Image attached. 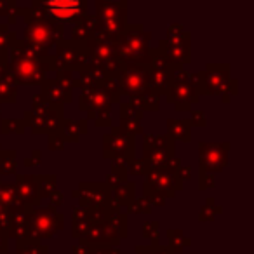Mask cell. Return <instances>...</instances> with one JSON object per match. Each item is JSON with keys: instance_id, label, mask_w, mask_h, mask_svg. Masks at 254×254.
I'll use <instances>...</instances> for the list:
<instances>
[{"instance_id": "ac0fdd59", "label": "cell", "mask_w": 254, "mask_h": 254, "mask_svg": "<svg viewBox=\"0 0 254 254\" xmlns=\"http://www.w3.org/2000/svg\"><path fill=\"white\" fill-rule=\"evenodd\" d=\"M78 190V200L82 209H91V211H101L112 205L110 202V190L105 183H82Z\"/></svg>"}, {"instance_id": "d6a6232c", "label": "cell", "mask_w": 254, "mask_h": 254, "mask_svg": "<svg viewBox=\"0 0 254 254\" xmlns=\"http://www.w3.org/2000/svg\"><path fill=\"white\" fill-rule=\"evenodd\" d=\"M18 159L14 150H0V174H14Z\"/></svg>"}, {"instance_id": "f907efd6", "label": "cell", "mask_w": 254, "mask_h": 254, "mask_svg": "<svg viewBox=\"0 0 254 254\" xmlns=\"http://www.w3.org/2000/svg\"><path fill=\"white\" fill-rule=\"evenodd\" d=\"M94 254H124L117 247H96Z\"/></svg>"}, {"instance_id": "b9f144b4", "label": "cell", "mask_w": 254, "mask_h": 254, "mask_svg": "<svg viewBox=\"0 0 254 254\" xmlns=\"http://www.w3.org/2000/svg\"><path fill=\"white\" fill-rule=\"evenodd\" d=\"M191 126H197V127H205L207 126V119H205L204 112L202 110H193L191 112V119H190Z\"/></svg>"}, {"instance_id": "f6af8a7d", "label": "cell", "mask_w": 254, "mask_h": 254, "mask_svg": "<svg viewBox=\"0 0 254 254\" xmlns=\"http://www.w3.org/2000/svg\"><path fill=\"white\" fill-rule=\"evenodd\" d=\"M176 178H178V181L183 185V181H187L191 178V167L190 166H180L176 171Z\"/></svg>"}, {"instance_id": "3957f363", "label": "cell", "mask_w": 254, "mask_h": 254, "mask_svg": "<svg viewBox=\"0 0 254 254\" xmlns=\"http://www.w3.org/2000/svg\"><path fill=\"white\" fill-rule=\"evenodd\" d=\"M150 40L152 33L146 32L143 25H127L115 40L117 56L126 64H148Z\"/></svg>"}, {"instance_id": "f546056e", "label": "cell", "mask_w": 254, "mask_h": 254, "mask_svg": "<svg viewBox=\"0 0 254 254\" xmlns=\"http://www.w3.org/2000/svg\"><path fill=\"white\" fill-rule=\"evenodd\" d=\"M0 205L9 209V211H16V209L23 207L18 200L14 183H2V188H0Z\"/></svg>"}, {"instance_id": "7bdbcfd3", "label": "cell", "mask_w": 254, "mask_h": 254, "mask_svg": "<svg viewBox=\"0 0 254 254\" xmlns=\"http://www.w3.org/2000/svg\"><path fill=\"white\" fill-rule=\"evenodd\" d=\"M185 33H187V30L180 23H174V25H169V28H167V39H176V37H181Z\"/></svg>"}, {"instance_id": "e575fe53", "label": "cell", "mask_w": 254, "mask_h": 254, "mask_svg": "<svg viewBox=\"0 0 254 254\" xmlns=\"http://www.w3.org/2000/svg\"><path fill=\"white\" fill-rule=\"evenodd\" d=\"M14 39H18V37H16L14 32L9 30L7 23H0V58L7 60V47Z\"/></svg>"}, {"instance_id": "11a10c76", "label": "cell", "mask_w": 254, "mask_h": 254, "mask_svg": "<svg viewBox=\"0 0 254 254\" xmlns=\"http://www.w3.org/2000/svg\"><path fill=\"white\" fill-rule=\"evenodd\" d=\"M0 188H2V181H0Z\"/></svg>"}, {"instance_id": "1f68e13d", "label": "cell", "mask_w": 254, "mask_h": 254, "mask_svg": "<svg viewBox=\"0 0 254 254\" xmlns=\"http://www.w3.org/2000/svg\"><path fill=\"white\" fill-rule=\"evenodd\" d=\"M166 237L169 240V249L174 254H180L185 251V247L191 246V240L188 237H185V233L181 230H166Z\"/></svg>"}, {"instance_id": "7c38bea8", "label": "cell", "mask_w": 254, "mask_h": 254, "mask_svg": "<svg viewBox=\"0 0 254 254\" xmlns=\"http://www.w3.org/2000/svg\"><path fill=\"white\" fill-rule=\"evenodd\" d=\"M78 105H80L82 112H87V119L94 120V124L98 127L112 126L110 108H112L113 103L99 87L82 92V96L78 98Z\"/></svg>"}, {"instance_id": "ba28073f", "label": "cell", "mask_w": 254, "mask_h": 254, "mask_svg": "<svg viewBox=\"0 0 254 254\" xmlns=\"http://www.w3.org/2000/svg\"><path fill=\"white\" fill-rule=\"evenodd\" d=\"M64 228V214L58 209L32 207L28 211V239H51Z\"/></svg>"}, {"instance_id": "c3c4849f", "label": "cell", "mask_w": 254, "mask_h": 254, "mask_svg": "<svg viewBox=\"0 0 254 254\" xmlns=\"http://www.w3.org/2000/svg\"><path fill=\"white\" fill-rule=\"evenodd\" d=\"M40 162H42V153H40L39 150H35V152L32 153V157H26V159L23 160V164H25L26 167H30V166H39Z\"/></svg>"}, {"instance_id": "60d3db41", "label": "cell", "mask_w": 254, "mask_h": 254, "mask_svg": "<svg viewBox=\"0 0 254 254\" xmlns=\"http://www.w3.org/2000/svg\"><path fill=\"white\" fill-rule=\"evenodd\" d=\"M216 185L214 173H209V171H200V183H198V190H207Z\"/></svg>"}, {"instance_id": "d590c367", "label": "cell", "mask_w": 254, "mask_h": 254, "mask_svg": "<svg viewBox=\"0 0 254 254\" xmlns=\"http://www.w3.org/2000/svg\"><path fill=\"white\" fill-rule=\"evenodd\" d=\"M126 209H127V212H131V214H150V212H152V207H150V204L146 202L145 197L134 198Z\"/></svg>"}, {"instance_id": "30bf717a", "label": "cell", "mask_w": 254, "mask_h": 254, "mask_svg": "<svg viewBox=\"0 0 254 254\" xmlns=\"http://www.w3.org/2000/svg\"><path fill=\"white\" fill-rule=\"evenodd\" d=\"M120 94L134 98L150 91V66L148 64H124L115 77Z\"/></svg>"}, {"instance_id": "52a82bcc", "label": "cell", "mask_w": 254, "mask_h": 254, "mask_svg": "<svg viewBox=\"0 0 254 254\" xmlns=\"http://www.w3.org/2000/svg\"><path fill=\"white\" fill-rule=\"evenodd\" d=\"M166 99H167V103H173V106L178 112L190 110V106L193 105V103H198L200 94H198L195 75L183 70V68H178V70L174 71L169 87H167V91H166Z\"/></svg>"}, {"instance_id": "7dc6e473", "label": "cell", "mask_w": 254, "mask_h": 254, "mask_svg": "<svg viewBox=\"0 0 254 254\" xmlns=\"http://www.w3.org/2000/svg\"><path fill=\"white\" fill-rule=\"evenodd\" d=\"M71 251H73V254H94V247L87 246V244H75V246H71Z\"/></svg>"}, {"instance_id": "db71d44e", "label": "cell", "mask_w": 254, "mask_h": 254, "mask_svg": "<svg viewBox=\"0 0 254 254\" xmlns=\"http://www.w3.org/2000/svg\"><path fill=\"white\" fill-rule=\"evenodd\" d=\"M80 195H78V190H71V198H78Z\"/></svg>"}, {"instance_id": "277c9868", "label": "cell", "mask_w": 254, "mask_h": 254, "mask_svg": "<svg viewBox=\"0 0 254 254\" xmlns=\"http://www.w3.org/2000/svg\"><path fill=\"white\" fill-rule=\"evenodd\" d=\"M25 126L32 127L35 134H56L64 120L63 105L49 103L40 94L33 96L32 110L25 113Z\"/></svg>"}, {"instance_id": "cb8c5ba5", "label": "cell", "mask_w": 254, "mask_h": 254, "mask_svg": "<svg viewBox=\"0 0 254 254\" xmlns=\"http://www.w3.org/2000/svg\"><path fill=\"white\" fill-rule=\"evenodd\" d=\"M98 32H99V26H98L96 16L85 14L73 23V40L75 42H87V40H92Z\"/></svg>"}, {"instance_id": "8fae6325", "label": "cell", "mask_w": 254, "mask_h": 254, "mask_svg": "<svg viewBox=\"0 0 254 254\" xmlns=\"http://www.w3.org/2000/svg\"><path fill=\"white\" fill-rule=\"evenodd\" d=\"M193 75L200 96L226 94L230 82H232L228 63H209L204 71Z\"/></svg>"}, {"instance_id": "ffe728a7", "label": "cell", "mask_w": 254, "mask_h": 254, "mask_svg": "<svg viewBox=\"0 0 254 254\" xmlns=\"http://www.w3.org/2000/svg\"><path fill=\"white\" fill-rule=\"evenodd\" d=\"M120 105V129L124 132H127L129 136H139L143 134V127H141V120H143V115L145 112L141 110L134 108L132 105L129 103H119Z\"/></svg>"}, {"instance_id": "2e32d148", "label": "cell", "mask_w": 254, "mask_h": 254, "mask_svg": "<svg viewBox=\"0 0 254 254\" xmlns=\"http://www.w3.org/2000/svg\"><path fill=\"white\" fill-rule=\"evenodd\" d=\"M160 54L169 61L171 64L178 68H183V64L190 63L191 60V35L187 32L185 35L176 37V39H164L160 40L157 47Z\"/></svg>"}, {"instance_id": "f35d334b", "label": "cell", "mask_w": 254, "mask_h": 254, "mask_svg": "<svg viewBox=\"0 0 254 254\" xmlns=\"http://www.w3.org/2000/svg\"><path fill=\"white\" fill-rule=\"evenodd\" d=\"M159 221H148L143 225V235L148 237V239H152V246H157L159 244Z\"/></svg>"}, {"instance_id": "6da1fadb", "label": "cell", "mask_w": 254, "mask_h": 254, "mask_svg": "<svg viewBox=\"0 0 254 254\" xmlns=\"http://www.w3.org/2000/svg\"><path fill=\"white\" fill-rule=\"evenodd\" d=\"M71 235L91 247H117L127 233V214L119 207L91 211L77 207L71 214Z\"/></svg>"}, {"instance_id": "83f0119b", "label": "cell", "mask_w": 254, "mask_h": 254, "mask_svg": "<svg viewBox=\"0 0 254 254\" xmlns=\"http://www.w3.org/2000/svg\"><path fill=\"white\" fill-rule=\"evenodd\" d=\"M16 98H18V84H16L11 71L7 70L4 77H0V105L2 103H14Z\"/></svg>"}, {"instance_id": "bcb514c9", "label": "cell", "mask_w": 254, "mask_h": 254, "mask_svg": "<svg viewBox=\"0 0 254 254\" xmlns=\"http://www.w3.org/2000/svg\"><path fill=\"white\" fill-rule=\"evenodd\" d=\"M16 7H18V5H16L14 2H2V0H0V16L14 14Z\"/></svg>"}, {"instance_id": "ee69618b", "label": "cell", "mask_w": 254, "mask_h": 254, "mask_svg": "<svg viewBox=\"0 0 254 254\" xmlns=\"http://www.w3.org/2000/svg\"><path fill=\"white\" fill-rule=\"evenodd\" d=\"M64 148L63 139L60 138V134H51L49 136V150H54V152H60V150Z\"/></svg>"}, {"instance_id": "5bb4252c", "label": "cell", "mask_w": 254, "mask_h": 254, "mask_svg": "<svg viewBox=\"0 0 254 254\" xmlns=\"http://www.w3.org/2000/svg\"><path fill=\"white\" fill-rule=\"evenodd\" d=\"M136 141L132 136L124 132L119 126L112 127L108 134L103 136V157L108 160L115 159H126L134 160L136 159Z\"/></svg>"}, {"instance_id": "4fadbf2b", "label": "cell", "mask_w": 254, "mask_h": 254, "mask_svg": "<svg viewBox=\"0 0 254 254\" xmlns=\"http://www.w3.org/2000/svg\"><path fill=\"white\" fill-rule=\"evenodd\" d=\"M32 5H35L46 19L61 23V25L68 21L75 23L82 16H85L89 7L87 2H80V0H73V2H33Z\"/></svg>"}, {"instance_id": "9f6ffc18", "label": "cell", "mask_w": 254, "mask_h": 254, "mask_svg": "<svg viewBox=\"0 0 254 254\" xmlns=\"http://www.w3.org/2000/svg\"><path fill=\"white\" fill-rule=\"evenodd\" d=\"M2 209H4V207H2V205H0V211H2Z\"/></svg>"}, {"instance_id": "7402d4cb", "label": "cell", "mask_w": 254, "mask_h": 254, "mask_svg": "<svg viewBox=\"0 0 254 254\" xmlns=\"http://www.w3.org/2000/svg\"><path fill=\"white\" fill-rule=\"evenodd\" d=\"M58 134L63 139V143H78L82 136L87 134V119H64Z\"/></svg>"}, {"instance_id": "d6986e66", "label": "cell", "mask_w": 254, "mask_h": 254, "mask_svg": "<svg viewBox=\"0 0 254 254\" xmlns=\"http://www.w3.org/2000/svg\"><path fill=\"white\" fill-rule=\"evenodd\" d=\"M16 187V193H18V200L23 207L32 209V207H39L40 205V198L37 193V183L33 174H18L14 181Z\"/></svg>"}, {"instance_id": "44dd1931", "label": "cell", "mask_w": 254, "mask_h": 254, "mask_svg": "<svg viewBox=\"0 0 254 254\" xmlns=\"http://www.w3.org/2000/svg\"><path fill=\"white\" fill-rule=\"evenodd\" d=\"M42 98L49 103H58V105H64V103L71 101V87L63 84L58 78H46L42 82Z\"/></svg>"}, {"instance_id": "f1b7e54d", "label": "cell", "mask_w": 254, "mask_h": 254, "mask_svg": "<svg viewBox=\"0 0 254 254\" xmlns=\"http://www.w3.org/2000/svg\"><path fill=\"white\" fill-rule=\"evenodd\" d=\"M37 183V193L39 198H49L53 191H56V174H33Z\"/></svg>"}, {"instance_id": "8992f818", "label": "cell", "mask_w": 254, "mask_h": 254, "mask_svg": "<svg viewBox=\"0 0 254 254\" xmlns=\"http://www.w3.org/2000/svg\"><path fill=\"white\" fill-rule=\"evenodd\" d=\"M96 19H98L99 32L98 37L115 44L117 37L127 26V2H96Z\"/></svg>"}, {"instance_id": "e0dca14e", "label": "cell", "mask_w": 254, "mask_h": 254, "mask_svg": "<svg viewBox=\"0 0 254 254\" xmlns=\"http://www.w3.org/2000/svg\"><path fill=\"white\" fill-rule=\"evenodd\" d=\"M230 143H198V164L200 171H223L228 164Z\"/></svg>"}, {"instance_id": "4dcf8cb0", "label": "cell", "mask_w": 254, "mask_h": 254, "mask_svg": "<svg viewBox=\"0 0 254 254\" xmlns=\"http://www.w3.org/2000/svg\"><path fill=\"white\" fill-rule=\"evenodd\" d=\"M11 254H49L47 246H44L40 240H16V251Z\"/></svg>"}, {"instance_id": "7a4b0ae2", "label": "cell", "mask_w": 254, "mask_h": 254, "mask_svg": "<svg viewBox=\"0 0 254 254\" xmlns=\"http://www.w3.org/2000/svg\"><path fill=\"white\" fill-rule=\"evenodd\" d=\"M7 68L16 84L40 85L49 71V58L37 56L25 40L14 39L7 47Z\"/></svg>"}, {"instance_id": "5b68a950", "label": "cell", "mask_w": 254, "mask_h": 254, "mask_svg": "<svg viewBox=\"0 0 254 254\" xmlns=\"http://www.w3.org/2000/svg\"><path fill=\"white\" fill-rule=\"evenodd\" d=\"M91 66V54L85 42L61 40L56 47V56H49V70L54 71H85Z\"/></svg>"}, {"instance_id": "9c48e42d", "label": "cell", "mask_w": 254, "mask_h": 254, "mask_svg": "<svg viewBox=\"0 0 254 254\" xmlns=\"http://www.w3.org/2000/svg\"><path fill=\"white\" fill-rule=\"evenodd\" d=\"M180 166H181L180 159L174 157V159L167 164V167H164V169L148 171L146 181H145V195L159 193L166 198H173L176 190H181V187H183L176 178V171Z\"/></svg>"}, {"instance_id": "ab89813d", "label": "cell", "mask_w": 254, "mask_h": 254, "mask_svg": "<svg viewBox=\"0 0 254 254\" xmlns=\"http://www.w3.org/2000/svg\"><path fill=\"white\" fill-rule=\"evenodd\" d=\"M129 173L132 176H146L148 174V167L143 162V159H134L129 162Z\"/></svg>"}, {"instance_id": "836d02e7", "label": "cell", "mask_w": 254, "mask_h": 254, "mask_svg": "<svg viewBox=\"0 0 254 254\" xmlns=\"http://www.w3.org/2000/svg\"><path fill=\"white\" fill-rule=\"evenodd\" d=\"M2 134H25L26 126L23 119H2L0 120Z\"/></svg>"}, {"instance_id": "74e56055", "label": "cell", "mask_w": 254, "mask_h": 254, "mask_svg": "<svg viewBox=\"0 0 254 254\" xmlns=\"http://www.w3.org/2000/svg\"><path fill=\"white\" fill-rule=\"evenodd\" d=\"M136 254H174L167 246H136Z\"/></svg>"}, {"instance_id": "6f0895ef", "label": "cell", "mask_w": 254, "mask_h": 254, "mask_svg": "<svg viewBox=\"0 0 254 254\" xmlns=\"http://www.w3.org/2000/svg\"><path fill=\"white\" fill-rule=\"evenodd\" d=\"M191 254H195V253H191Z\"/></svg>"}, {"instance_id": "681fc988", "label": "cell", "mask_w": 254, "mask_h": 254, "mask_svg": "<svg viewBox=\"0 0 254 254\" xmlns=\"http://www.w3.org/2000/svg\"><path fill=\"white\" fill-rule=\"evenodd\" d=\"M49 202H51V207H53V209L61 207V204H63V193H61L60 190L53 191V193H51V197H49Z\"/></svg>"}, {"instance_id": "4316f807", "label": "cell", "mask_w": 254, "mask_h": 254, "mask_svg": "<svg viewBox=\"0 0 254 254\" xmlns=\"http://www.w3.org/2000/svg\"><path fill=\"white\" fill-rule=\"evenodd\" d=\"M134 198H136V183H132V181L131 183L126 181L120 187L110 190V202L119 209L127 207Z\"/></svg>"}, {"instance_id": "d4e9b609", "label": "cell", "mask_w": 254, "mask_h": 254, "mask_svg": "<svg viewBox=\"0 0 254 254\" xmlns=\"http://www.w3.org/2000/svg\"><path fill=\"white\" fill-rule=\"evenodd\" d=\"M167 138L171 141H191V122L190 119H167Z\"/></svg>"}, {"instance_id": "603a6c76", "label": "cell", "mask_w": 254, "mask_h": 254, "mask_svg": "<svg viewBox=\"0 0 254 254\" xmlns=\"http://www.w3.org/2000/svg\"><path fill=\"white\" fill-rule=\"evenodd\" d=\"M173 159H174V146H167V148H148L145 150L143 162L146 164L148 171H159L167 167V164Z\"/></svg>"}, {"instance_id": "816d5d0a", "label": "cell", "mask_w": 254, "mask_h": 254, "mask_svg": "<svg viewBox=\"0 0 254 254\" xmlns=\"http://www.w3.org/2000/svg\"><path fill=\"white\" fill-rule=\"evenodd\" d=\"M9 251V239L0 237V254H5Z\"/></svg>"}, {"instance_id": "8d00e7d4", "label": "cell", "mask_w": 254, "mask_h": 254, "mask_svg": "<svg viewBox=\"0 0 254 254\" xmlns=\"http://www.w3.org/2000/svg\"><path fill=\"white\" fill-rule=\"evenodd\" d=\"M219 212H221V207H219V205H216L214 207V198L209 197L207 202H205V205L200 209L198 218H200L202 221H211V219H214V216L219 214Z\"/></svg>"}, {"instance_id": "f5cc1de1", "label": "cell", "mask_w": 254, "mask_h": 254, "mask_svg": "<svg viewBox=\"0 0 254 254\" xmlns=\"http://www.w3.org/2000/svg\"><path fill=\"white\" fill-rule=\"evenodd\" d=\"M7 60L5 58H0V77H4L5 73H7Z\"/></svg>"}, {"instance_id": "484cf974", "label": "cell", "mask_w": 254, "mask_h": 254, "mask_svg": "<svg viewBox=\"0 0 254 254\" xmlns=\"http://www.w3.org/2000/svg\"><path fill=\"white\" fill-rule=\"evenodd\" d=\"M28 211L26 207L11 211V228L7 237H14L16 240L28 239Z\"/></svg>"}, {"instance_id": "9a60e30c", "label": "cell", "mask_w": 254, "mask_h": 254, "mask_svg": "<svg viewBox=\"0 0 254 254\" xmlns=\"http://www.w3.org/2000/svg\"><path fill=\"white\" fill-rule=\"evenodd\" d=\"M63 33H64V25L46 19V21L26 25L25 42L32 44V46H37V47H44V49L49 51L51 46L60 44L61 40H63Z\"/></svg>"}]
</instances>
